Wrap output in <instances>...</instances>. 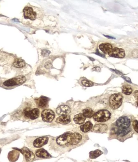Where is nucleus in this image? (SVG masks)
<instances>
[{
	"mask_svg": "<svg viewBox=\"0 0 138 162\" xmlns=\"http://www.w3.org/2000/svg\"><path fill=\"white\" fill-rule=\"evenodd\" d=\"M36 155L39 158H51V156L49 153L44 149H38L36 151Z\"/></svg>",
	"mask_w": 138,
	"mask_h": 162,
	"instance_id": "18",
	"label": "nucleus"
},
{
	"mask_svg": "<svg viewBox=\"0 0 138 162\" xmlns=\"http://www.w3.org/2000/svg\"><path fill=\"white\" fill-rule=\"evenodd\" d=\"M93 124L90 121H87L85 124L80 126V130L84 132H87L93 128Z\"/></svg>",
	"mask_w": 138,
	"mask_h": 162,
	"instance_id": "22",
	"label": "nucleus"
},
{
	"mask_svg": "<svg viewBox=\"0 0 138 162\" xmlns=\"http://www.w3.org/2000/svg\"><path fill=\"white\" fill-rule=\"evenodd\" d=\"M71 112L70 107L66 105L61 106L57 109V114L59 115H67Z\"/></svg>",
	"mask_w": 138,
	"mask_h": 162,
	"instance_id": "14",
	"label": "nucleus"
},
{
	"mask_svg": "<svg viewBox=\"0 0 138 162\" xmlns=\"http://www.w3.org/2000/svg\"><path fill=\"white\" fill-rule=\"evenodd\" d=\"M20 152L23 154L27 162H32L34 160L35 155L33 153L26 147L20 149Z\"/></svg>",
	"mask_w": 138,
	"mask_h": 162,
	"instance_id": "10",
	"label": "nucleus"
},
{
	"mask_svg": "<svg viewBox=\"0 0 138 162\" xmlns=\"http://www.w3.org/2000/svg\"><path fill=\"white\" fill-rule=\"evenodd\" d=\"M49 138L47 137H37L34 139L33 142V146L34 148H40L47 143Z\"/></svg>",
	"mask_w": 138,
	"mask_h": 162,
	"instance_id": "11",
	"label": "nucleus"
},
{
	"mask_svg": "<svg viewBox=\"0 0 138 162\" xmlns=\"http://www.w3.org/2000/svg\"><path fill=\"white\" fill-rule=\"evenodd\" d=\"M39 113L40 111L37 108L32 109L30 107L24 108L22 113L25 118L31 120H34L38 118L39 116Z\"/></svg>",
	"mask_w": 138,
	"mask_h": 162,
	"instance_id": "5",
	"label": "nucleus"
},
{
	"mask_svg": "<svg viewBox=\"0 0 138 162\" xmlns=\"http://www.w3.org/2000/svg\"><path fill=\"white\" fill-rule=\"evenodd\" d=\"M86 117L82 114H76L74 116V120L77 124H82L84 123L86 120Z\"/></svg>",
	"mask_w": 138,
	"mask_h": 162,
	"instance_id": "21",
	"label": "nucleus"
},
{
	"mask_svg": "<svg viewBox=\"0 0 138 162\" xmlns=\"http://www.w3.org/2000/svg\"><path fill=\"white\" fill-rule=\"evenodd\" d=\"M89 58L90 59H91V61H94V59L91 58Z\"/></svg>",
	"mask_w": 138,
	"mask_h": 162,
	"instance_id": "38",
	"label": "nucleus"
},
{
	"mask_svg": "<svg viewBox=\"0 0 138 162\" xmlns=\"http://www.w3.org/2000/svg\"><path fill=\"white\" fill-rule=\"evenodd\" d=\"M99 49L103 53L109 54L113 50V46L111 44L108 43H103L99 45Z\"/></svg>",
	"mask_w": 138,
	"mask_h": 162,
	"instance_id": "17",
	"label": "nucleus"
},
{
	"mask_svg": "<svg viewBox=\"0 0 138 162\" xmlns=\"http://www.w3.org/2000/svg\"><path fill=\"white\" fill-rule=\"evenodd\" d=\"M20 156V152L19 151L13 150L9 152L8 155V158L9 160L11 162H16L17 160Z\"/></svg>",
	"mask_w": 138,
	"mask_h": 162,
	"instance_id": "16",
	"label": "nucleus"
},
{
	"mask_svg": "<svg viewBox=\"0 0 138 162\" xmlns=\"http://www.w3.org/2000/svg\"><path fill=\"white\" fill-rule=\"evenodd\" d=\"M72 132H67L59 136L56 139L57 145L63 147L72 145Z\"/></svg>",
	"mask_w": 138,
	"mask_h": 162,
	"instance_id": "1",
	"label": "nucleus"
},
{
	"mask_svg": "<svg viewBox=\"0 0 138 162\" xmlns=\"http://www.w3.org/2000/svg\"><path fill=\"white\" fill-rule=\"evenodd\" d=\"M71 121V119L70 116L68 115H62L58 117L55 120V122L62 124H66L70 123Z\"/></svg>",
	"mask_w": 138,
	"mask_h": 162,
	"instance_id": "19",
	"label": "nucleus"
},
{
	"mask_svg": "<svg viewBox=\"0 0 138 162\" xmlns=\"http://www.w3.org/2000/svg\"><path fill=\"white\" fill-rule=\"evenodd\" d=\"M123 97L121 94L116 93L112 95L109 99L110 106L115 110L119 108L122 103Z\"/></svg>",
	"mask_w": 138,
	"mask_h": 162,
	"instance_id": "3",
	"label": "nucleus"
},
{
	"mask_svg": "<svg viewBox=\"0 0 138 162\" xmlns=\"http://www.w3.org/2000/svg\"><path fill=\"white\" fill-rule=\"evenodd\" d=\"M1 149H0V153H1Z\"/></svg>",
	"mask_w": 138,
	"mask_h": 162,
	"instance_id": "40",
	"label": "nucleus"
},
{
	"mask_svg": "<svg viewBox=\"0 0 138 162\" xmlns=\"http://www.w3.org/2000/svg\"><path fill=\"white\" fill-rule=\"evenodd\" d=\"M131 128L129 127L128 128H117L116 131V134L117 136L121 140H125L129 138V136L131 137Z\"/></svg>",
	"mask_w": 138,
	"mask_h": 162,
	"instance_id": "7",
	"label": "nucleus"
},
{
	"mask_svg": "<svg viewBox=\"0 0 138 162\" xmlns=\"http://www.w3.org/2000/svg\"><path fill=\"white\" fill-rule=\"evenodd\" d=\"M82 135L78 132H72V145H76L80 143L82 140Z\"/></svg>",
	"mask_w": 138,
	"mask_h": 162,
	"instance_id": "15",
	"label": "nucleus"
},
{
	"mask_svg": "<svg viewBox=\"0 0 138 162\" xmlns=\"http://www.w3.org/2000/svg\"><path fill=\"white\" fill-rule=\"evenodd\" d=\"M49 98L45 97H41L40 98L36 99V103L38 106L40 108L43 109L45 108L48 106L49 101Z\"/></svg>",
	"mask_w": 138,
	"mask_h": 162,
	"instance_id": "13",
	"label": "nucleus"
},
{
	"mask_svg": "<svg viewBox=\"0 0 138 162\" xmlns=\"http://www.w3.org/2000/svg\"><path fill=\"white\" fill-rule=\"evenodd\" d=\"M137 106H138V100H137Z\"/></svg>",
	"mask_w": 138,
	"mask_h": 162,
	"instance_id": "39",
	"label": "nucleus"
},
{
	"mask_svg": "<svg viewBox=\"0 0 138 162\" xmlns=\"http://www.w3.org/2000/svg\"><path fill=\"white\" fill-rule=\"evenodd\" d=\"M24 17L26 19L34 20L38 17V14L34 8L32 7L27 6L23 10Z\"/></svg>",
	"mask_w": 138,
	"mask_h": 162,
	"instance_id": "6",
	"label": "nucleus"
},
{
	"mask_svg": "<svg viewBox=\"0 0 138 162\" xmlns=\"http://www.w3.org/2000/svg\"><path fill=\"white\" fill-rule=\"evenodd\" d=\"M132 126L135 131L138 133V121L137 120H135L133 122Z\"/></svg>",
	"mask_w": 138,
	"mask_h": 162,
	"instance_id": "28",
	"label": "nucleus"
},
{
	"mask_svg": "<svg viewBox=\"0 0 138 162\" xmlns=\"http://www.w3.org/2000/svg\"><path fill=\"white\" fill-rule=\"evenodd\" d=\"M132 88L129 85H124L122 87V93L125 95H130L132 93Z\"/></svg>",
	"mask_w": 138,
	"mask_h": 162,
	"instance_id": "24",
	"label": "nucleus"
},
{
	"mask_svg": "<svg viewBox=\"0 0 138 162\" xmlns=\"http://www.w3.org/2000/svg\"><path fill=\"white\" fill-rule=\"evenodd\" d=\"M108 55L111 57L120 58H124L125 56V50L123 49L119 48L117 47L114 48Z\"/></svg>",
	"mask_w": 138,
	"mask_h": 162,
	"instance_id": "12",
	"label": "nucleus"
},
{
	"mask_svg": "<svg viewBox=\"0 0 138 162\" xmlns=\"http://www.w3.org/2000/svg\"><path fill=\"white\" fill-rule=\"evenodd\" d=\"M25 66V63L24 61L19 59H16L13 63V66L16 68H24Z\"/></svg>",
	"mask_w": 138,
	"mask_h": 162,
	"instance_id": "23",
	"label": "nucleus"
},
{
	"mask_svg": "<svg viewBox=\"0 0 138 162\" xmlns=\"http://www.w3.org/2000/svg\"><path fill=\"white\" fill-rule=\"evenodd\" d=\"M111 70L112 71H113L115 72V73H116L117 74H120V75L122 74H121V73L119 71H117V70H116L111 69Z\"/></svg>",
	"mask_w": 138,
	"mask_h": 162,
	"instance_id": "36",
	"label": "nucleus"
},
{
	"mask_svg": "<svg viewBox=\"0 0 138 162\" xmlns=\"http://www.w3.org/2000/svg\"><path fill=\"white\" fill-rule=\"evenodd\" d=\"M104 36H105V37H106L108 38V39H115L116 38H115L113 37H111V36H110V35H103Z\"/></svg>",
	"mask_w": 138,
	"mask_h": 162,
	"instance_id": "37",
	"label": "nucleus"
},
{
	"mask_svg": "<svg viewBox=\"0 0 138 162\" xmlns=\"http://www.w3.org/2000/svg\"><path fill=\"white\" fill-rule=\"evenodd\" d=\"M111 113L107 110H101L94 114L93 116L94 120L98 122L107 121L111 118Z\"/></svg>",
	"mask_w": 138,
	"mask_h": 162,
	"instance_id": "4",
	"label": "nucleus"
},
{
	"mask_svg": "<svg viewBox=\"0 0 138 162\" xmlns=\"http://www.w3.org/2000/svg\"><path fill=\"white\" fill-rule=\"evenodd\" d=\"M134 96L136 99H138V91H136L134 92Z\"/></svg>",
	"mask_w": 138,
	"mask_h": 162,
	"instance_id": "34",
	"label": "nucleus"
},
{
	"mask_svg": "<svg viewBox=\"0 0 138 162\" xmlns=\"http://www.w3.org/2000/svg\"><path fill=\"white\" fill-rule=\"evenodd\" d=\"M95 54H96V55H99L100 57H103V58H105V56L104 55H103L102 54H101V53H100L99 52H98V50H97V51H96V52L95 53Z\"/></svg>",
	"mask_w": 138,
	"mask_h": 162,
	"instance_id": "33",
	"label": "nucleus"
},
{
	"mask_svg": "<svg viewBox=\"0 0 138 162\" xmlns=\"http://www.w3.org/2000/svg\"><path fill=\"white\" fill-rule=\"evenodd\" d=\"M82 84L84 85L85 87H91L94 85V83L92 82L91 81L87 80H84L82 81Z\"/></svg>",
	"mask_w": 138,
	"mask_h": 162,
	"instance_id": "27",
	"label": "nucleus"
},
{
	"mask_svg": "<svg viewBox=\"0 0 138 162\" xmlns=\"http://www.w3.org/2000/svg\"><path fill=\"white\" fill-rule=\"evenodd\" d=\"M41 117L43 121L51 122L55 117L54 112L51 109H45L41 112Z\"/></svg>",
	"mask_w": 138,
	"mask_h": 162,
	"instance_id": "9",
	"label": "nucleus"
},
{
	"mask_svg": "<svg viewBox=\"0 0 138 162\" xmlns=\"http://www.w3.org/2000/svg\"><path fill=\"white\" fill-rule=\"evenodd\" d=\"M50 53H51V52L49 50H42V52H41V55L45 57L48 56L50 55Z\"/></svg>",
	"mask_w": 138,
	"mask_h": 162,
	"instance_id": "29",
	"label": "nucleus"
},
{
	"mask_svg": "<svg viewBox=\"0 0 138 162\" xmlns=\"http://www.w3.org/2000/svg\"><path fill=\"white\" fill-rule=\"evenodd\" d=\"M103 152L100 150H95L94 151H91L89 153V157L91 159H95L99 156L100 155L103 154Z\"/></svg>",
	"mask_w": 138,
	"mask_h": 162,
	"instance_id": "26",
	"label": "nucleus"
},
{
	"mask_svg": "<svg viewBox=\"0 0 138 162\" xmlns=\"http://www.w3.org/2000/svg\"><path fill=\"white\" fill-rule=\"evenodd\" d=\"M131 120L127 116H121L117 119L116 125L119 128H128L130 126Z\"/></svg>",
	"mask_w": 138,
	"mask_h": 162,
	"instance_id": "8",
	"label": "nucleus"
},
{
	"mask_svg": "<svg viewBox=\"0 0 138 162\" xmlns=\"http://www.w3.org/2000/svg\"><path fill=\"white\" fill-rule=\"evenodd\" d=\"M82 114L86 118H91L94 115V111L91 109L89 108H87L83 110Z\"/></svg>",
	"mask_w": 138,
	"mask_h": 162,
	"instance_id": "25",
	"label": "nucleus"
},
{
	"mask_svg": "<svg viewBox=\"0 0 138 162\" xmlns=\"http://www.w3.org/2000/svg\"><path fill=\"white\" fill-rule=\"evenodd\" d=\"M52 66V63L51 62H49V61H48V62H46L45 65V68H51Z\"/></svg>",
	"mask_w": 138,
	"mask_h": 162,
	"instance_id": "31",
	"label": "nucleus"
},
{
	"mask_svg": "<svg viewBox=\"0 0 138 162\" xmlns=\"http://www.w3.org/2000/svg\"><path fill=\"white\" fill-rule=\"evenodd\" d=\"M122 77L123 78H124V79H125L126 81H127V82L130 83H131V80L130 78H129L124 76H122Z\"/></svg>",
	"mask_w": 138,
	"mask_h": 162,
	"instance_id": "32",
	"label": "nucleus"
},
{
	"mask_svg": "<svg viewBox=\"0 0 138 162\" xmlns=\"http://www.w3.org/2000/svg\"><path fill=\"white\" fill-rule=\"evenodd\" d=\"M132 55L134 58H138V50H134L132 52Z\"/></svg>",
	"mask_w": 138,
	"mask_h": 162,
	"instance_id": "30",
	"label": "nucleus"
},
{
	"mask_svg": "<svg viewBox=\"0 0 138 162\" xmlns=\"http://www.w3.org/2000/svg\"><path fill=\"white\" fill-rule=\"evenodd\" d=\"M26 81L25 77L21 75L5 81L3 83V85L6 87H14L22 85Z\"/></svg>",
	"mask_w": 138,
	"mask_h": 162,
	"instance_id": "2",
	"label": "nucleus"
},
{
	"mask_svg": "<svg viewBox=\"0 0 138 162\" xmlns=\"http://www.w3.org/2000/svg\"><path fill=\"white\" fill-rule=\"evenodd\" d=\"M93 70L94 71H101V68L99 67H96L94 68H93Z\"/></svg>",
	"mask_w": 138,
	"mask_h": 162,
	"instance_id": "35",
	"label": "nucleus"
},
{
	"mask_svg": "<svg viewBox=\"0 0 138 162\" xmlns=\"http://www.w3.org/2000/svg\"><path fill=\"white\" fill-rule=\"evenodd\" d=\"M108 127L104 124H97L94 126L93 129V131L97 133H103L107 130Z\"/></svg>",
	"mask_w": 138,
	"mask_h": 162,
	"instance_id": "20",
	"label": "nucleus"
}]
</instances>
